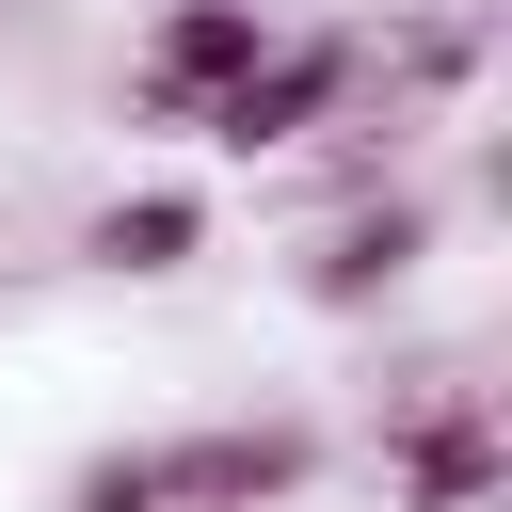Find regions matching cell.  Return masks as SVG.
Masks as SVG:
<instances>
[{
  "label": "cell",
  "instance_id": "277c9868",
  "mask_svg": "<svg viewBox=\"0 0 512 512\" xmlns=\"http://www.w3.org/2000/svg\"><path fill=\"white\" fill-rule=\"evenodd\" d=\"M208 256V192H112L96 224H80V272H128V288H160V272H192Z\"/></svg>",
  "mask_w": 512,
  "mask_h": 512
},
{
  "label": "cell",
  "instance_id": "8992f818",
  "mask_svg": "<svg viewBox=\"0 0 512 512\" xmlns=\"http://www.w3.org/2000/svg\"><path fill=\"white\" fill-rule=\"evenodd\" d=\"M416 256H432V208H416V192H384V208H352V224L304 256V304H368V288H400Z\"/></svg>",
  "mask_w": 512,
  "mask_h": 512
},
{
  "label": "cell",
  "instance_id": "7a4b0ae2",
  "mask_svg": "<svg viewBox=\"0 0 512 512\" xmlns=\"http://www.w3.org/2000/svg\"><path fill=\"white\" fill-rule=\"evenodd\" d=\"M144 464H160V512H288L320 480V432L304 416H224V432H176Z\"/></svg>",
  "mask_w": 512,
  "mask_h": 512
},
{
  "label": "cell",
  "instance_id": "5b68a950",
  "mask_svg": "<svg viewBox=\"0 0 512 512\" xmlns=\"http://www.w3.org/2000/svg\"><path fill=\"white\" fill-rule=\"evenodd\" d=\"M512 480V448H496V416L480 400H448V416H416L400 432V512H480Z\"/></svg>",
  "mask_w": 512,
  "mask_h": 512
},
{
  "label": "cell",
  "instance_id": "52a82bcc",
  "mask_svg": "<svg viewBox=\"0 0 512 512\" xmlns=\"http://www.w3.org/2000/svg\"><path fill=\"white\" fill-rule=\"evenodd\" d=\"M64 512H160V464L144 448H80L64 464Z\"/></svg>",
  "mask_w": 512,
  "mask_h": 512
},
{
  "label": "cell",
  "instance_id": "3957f363",
  "mask_svg": "<svg viewBox=\"0 0 512 512\" xmlns=\"http://www.w3.org/2000/svg\"><path fill=\"white\" fill-rule=\"evenodd\" d=\"M256 48H272V0H160L144 48H128V112H144V128H192Z\"/></svg>",
  "mask_w": 512,
  "mask_h": 512
},
{
  "label": "cell",
  "instance_id": "6da1fadb",
  "mask_svg": "<svg viewBox=\"0 0 512 512\" xmlns=\"http://www.w3.org/2000/svg\"><path fill=\"white\" fill-rule=\"evenodd\" d=\"M336 96H352V32H272V48L192 112V144H224V160H288Z\"/></svg>",
  "mask_w": 512,
  "mask_h": 512
}]
</instances>
